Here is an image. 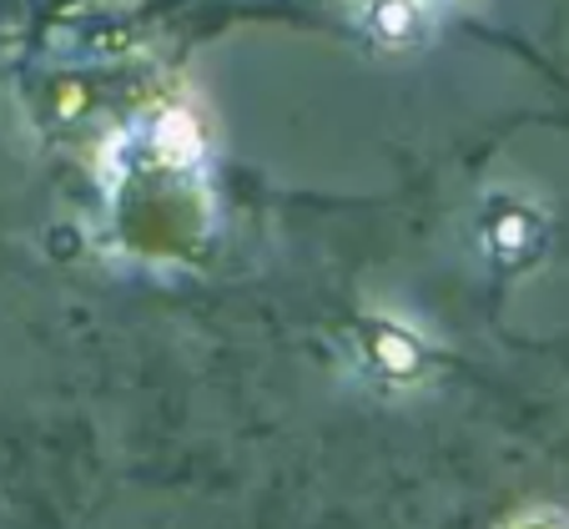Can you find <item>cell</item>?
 <instances>
[{
    "instance_id": "1",
    "label": "cell",
    "mask_w": 569,
    "mask_h": 529,
    "mask_svg": "<svg viewBox=\"0 0 569 529\" xmlns=\"http://www.w3.org/2000/svg\"><path fill=\"white\" fill-rule=\"evenodd\" d=\"M358 348H363V363L373 368L383 383L393 389H409L429 373V343L413 333L409 323H398V318H363L358 323Z\"/></svg>"
},
{
    "instance_id": "2",
    "label": "cell",
    "mask_w": 569,
    "mask_h": 529,
    "mask_svg": "<svg viewBox=\"0 0 569 529\" xmlns=\"http://www.w3.org/2000/svg\"><path fill=\"white\" fill-rule=\"evenodd\" d=\"M479 242L489 252V262L499 268H525L535 262V252L545 248V222L529 202L519 197H495L483 207V222H479Z\"/></svg>"
},
{
    "instance_id": "3",
    "label": "cell",
    "mask_w": 569,
    "mask_h": 529,
    "mask_svg": "<svg viewBox=\"0 0 569 529\" xmlns=\"http://www.w3.org/2000/svg\"><path fill=\"white\" fill-rule=\"evenodd\" d=\"M363 31L373 36V46H383V51L423 46V36H429V6H423V0H368Z\"/></svg>"
},
{
    "instance_id": "4",
    "label": "cell",
    "mask_w": 569,
    "mask_h": 529,
    "mask_svg": "<svg viewBox=\"0 0 569 529\" xmlns=\"http://www.w3.org/2000/svg\"><path fill=\"white\" fill-rule=\"evenodd\" d=\"M519 529H569V525H559V519H525Z\"/></svg>"
},
{
    "instance_id": "5",
    "label": "cell",
    "mask_w": 569,
    "mask_h": 529,
    "mask_svg": "<svg viewBox=\"0 0 569 529\" xmlns=\"http://www.w3.org/2000/svg\"><path fill=\"white\" fill-rule=\"evenodd\" d=\"M423 6H429V0H423Z\"/></svg>"
}]
</instances>
